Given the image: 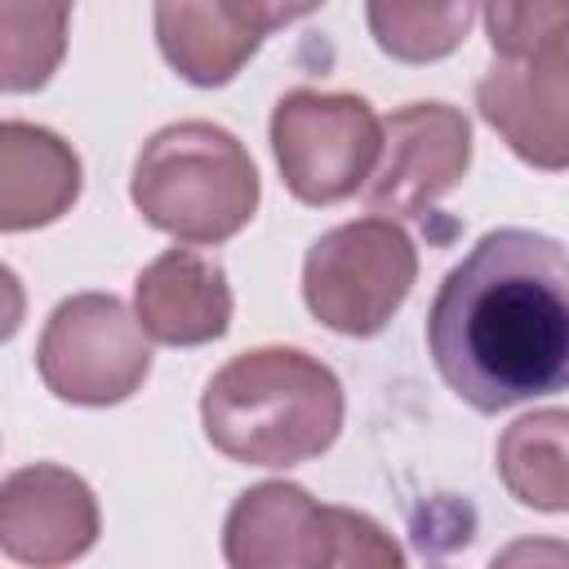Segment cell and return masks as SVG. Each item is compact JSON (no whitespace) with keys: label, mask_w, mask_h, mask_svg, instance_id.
<instances>
[{"label":"cell","mask_w":569,"mask_h":569,"mask_svg":"<svg viewBox=\"0 0 569 569\" xmlns=\"http://www.w3.org/2000/svg\"><path fill=\"white\" fill-rule=\"evenodd\" d=\"M427 351L449 391L480 413L560 391L569 378L565 244L520 227L480 236L431 298Z\"/></svg>","instance_id":"cell-1"},{"label":"cell","mask_w":569,"mask_h":569,"mask_svg":"<svg viewBox=\"0 0 569 569\" xmlns=\"http://www.w3.org/2000/svg\"><path fill=\"white\" fill-rule=\"evenodd\" d=\"M200 422L209 445L231 462L298 467L338 440L342 382L298 347H258L209 378Z\"/></svg>","instance_id":"cell-2"},{"label":"cell","mask_w":569,"mask_h":569,"mask_svg":"<svg viewBox=\"0 0 569 569\" xmlns=\"http://www.w3.org/2000/svg\"><path fill=\"white\" fill-rule=\"evenodd\" d=\"M129 196L138 213L187 244H222L258 213V169L236 133L209 120H178L147 138Z\"/></svg>","instance_id":"cell-3"},{"label":"cell","mask_w":569,"mask_h":569,"mask_svg":"<svg viewBox=\"0 0 569 569\" xmlns=\"http://www.w3.org/2000/svg\"><path fill=\"white\" fill-rule=\"evenodd\" d=\"M222 556L236 569H320V565H356V569H400L405 551L391 533L351 511L320 507L302 485L267 480L236 498L222 525Z\"/></svg>","instance_id":"cell-4"},{"label":"cell","mask_w":569,"mask_h":569,"mask_svg":"<svg viewBox=\"0 0 569 569\" xmlns=\"http://www.w3.org/2000/svg\"><path fill=\"white\" fill-rule=\"evenodd\" d=\"M418 280V249L396 218H356L325 231L302 262L307 311L347 338H373L405 307Z\"/></svg>","instance_id":"cell-5"},{"label":"cell","mask_w":569,"mask_h":569,"mask_svg":"<svg viewBox=\"0 0 569 569\" xmlns=\"http://www.w3.org/2000/svg\"><path fill=\"white\" fill-rule=\"evenodd\" d=\"M382 147V120L360 93L293 89L271 111V151L302 204H338L365 187Z\"/></svg>","instance_id":"cell-6"},{"label":"cell","mask_w":569,"mask_h":569,"mask_svg":"<svg viewBox=\"0 0 569 569\" xmlns=\"http://www.w3.org/2000/svg\"><path fill=\"white\" fill-rule=\"evenodd\" d=\"M36 369L67 405H120L151 373V347L133 311L111 293H76L44 320Z\"/></svg>","instance_id":"cell-7"},{"label":"cell","mask_w":569,"mask_h":569,"mask_svg":"<svg viewBox=\"0 0 569 569\" xmlns=\"http://www.w3.org/2000/svg\"><path fill=\"white\" fill-rule=\"evenodd\" d=\"M471 164V124L449 102H409L382 120V147L365 178V204L382 218H422Z\"/></svg>","instance_id":"cell-8"},{"label":"cell","mask_w":569,"mask_h":569,"mask_svg":"<svg viewBox=\"0 0 569 569\" xmlns=\"http://www.w3.org/2000/svg\"><path fill=\"white\" fill-rule=\"evenodd\" d=\"M476 107L525 164L547 173L569 164V49L498 58L476 84Z\"/></svg>","instance_id":"cell-9"},{"label":"cell","mask_w":569,"mask_h":569,"mask_svg":"<svg viewBox=\"0 0 569 569\" xmlns=\"http://www.w3.org/2000/svg\"><path fill=\"white\" fill-rule=\"evenodd\" d=\"M93 489L58 467L31 462L0 480V551L22 565H67L98 542Z\"/></svg>","instance_id":"cell-10"},{"label":"cell","mask_w":569,"mask_h":569,"mask_svg":"<svg viewBox=\"0 0 569 569\" xmlns=\"http://www.w3.org/2000/svg\"><path fill=\"white\" fill-rule=\"evenodd\" d=\"M133 320L151 342L204 347L231 325L227 271L196 249H164L133 284Z\"/></svg>","instance_id":"cell-11"},{"label":"cell","mask_w":569,"mask_h":569,"mask_svg":"<svg viewBox=\"0 0 569 569\" xmlns=\"http://www.w3.org/2000/svg\"><path fill=\"white\" fill-rule=\"evenodd\" d=\"M80 156L44 124L0 120V231H36L80 200Z\"/></svg>","instance_id":"cell-12"},{"label":"cell","mask_w":569,"mask_h":569,"mask_svg":"<svg viewBox=\"0 0 569 569\" xmlns=\"http://www.w3.org/2000/svg\"><path fill=\"white\" fill-rule=\"evenodd\" d=\"M156 44L182 80L218 89L240 76L262 36L240 27L222 0H156Z\"/></svg>","instance_id":"cell-13"},{"label":"cell","mask_w":569,"mask_h":569,"mask_svg":"<svg viewBox=\"0 0 569 569\" xmlns=\"http://www.w3.org/2000/svg\"><path fill=\"white\" fill-rule=\"evenodd\" d=\"M569 413L542 409L511 422L498 440V476L520 507L565 511L569 507Z\"/></svg>","instance_id":"cell-14"},{"label":"cell","mask_w":569,"mask_h":569,"mask_svg":"<svg viewBox=\"0 0 569 569\" xmlns=\"http://www.w3.org/2000/svg\"><path fill=\"white\" fill-rule=\"evenodd\" d=\"M76 0H0V93H36L67 58Z\"/></svg>","instance_id":"cell-15"},{"label":"cell","mask_w":569,"mask_h":569,"mask_svg":"<svg viewBox=\"0 0 569 569\" xmlns=\"http://www.w3.org/2000/svg\"><path fill=\"white\" fill-rule=\"evenodd\" d=\"M373 44L396 62L449 58L476 22V0H365Z\"/></svg>","instance_id":"cell-16"},{"label":"cell","mask_w":569,"mask_h":569,"mask_svg":"<svg viewBox=\"0 0 569 569\" xmlns=\"http://www.w3.org/2000/svg\"><path fill=\"white\" fill-rule=\"evenodd\" d=\"M485 27L498 58L569 49V0H485Z\"/></svg>","instance_id":"cell-17"},{"label":"cell","mask_w":569,"mask_h":569,"mask_svg":"<svg viewBox=\"0 0 569 569\" xmlns=\"http://www.w3.org/2000/svg\"><path fill=\"white\" fill-rule=\"evenodd\" d=\"M222 4L240 27H249L253 36H267V31H280L289 22L316 13L325 0H222Z\"/></svg>","instance_id":"cell-18"},{"label":"cell","mask_w":569,"mask_h":569,"mask_svg":"<svg viewBox=\"0 0 569 569\" xmlns=\"http://www.w3.org/2000/svg\"><path fill=\"white\" fill-rule=\"evenodd\" d=\"M27 316V293H22V280L0 262V342H9L18 333Z\"/></svg>","instance_id":"cell-19"}]
</instances>
